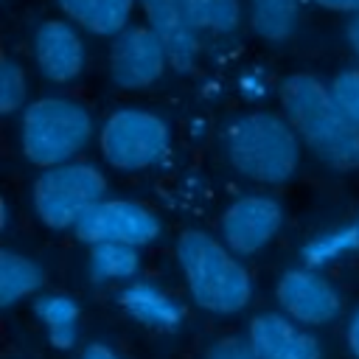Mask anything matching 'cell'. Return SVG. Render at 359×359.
<instances>
[{"label": "cell", "instance_id": "obj_26", "mask_svg": "<svg viewBox=\"0 0 359 359\" xmlns=\"http://www.w3.org/2000/svg\"><path fill=\"white\" fill-rule=\"evenodd\" d=\"M328 11H359V0H314Z\"/></svg>", "mask_w": 359, "mask_h": 359}, {"label": "cell", "instance_id": "obj_19", "mask_svg": "<svg viewBox=\"0 0 359 359\" xmlns=\"http://www.w3.org/2000/svg\"><path fill=\"white\" fill-rule=\"evenodd\" d=\"M137 247L121 241H98L90 250V275L95 280H126L137 272Z\"/></svg>", "mask_w": 359, "mask_h": 359}, {"label": "cell", "instance_id": "obj_25", "mask_svg": "<svg viewBox=\"0 0 359 359\" xmlns=\"http://www.w3.org/2000/svg\"><path fill=\"white\" fill-rule=\"evenodd\" d=\"M81 359H121V356H118L112 348H107V345H101V342H93V345L84 348Z\"/></svg>", "mask_w": 359, "mask_h": 359}, {"label": "cell", "instance_id": "obj_6", "mask_svg": "<svg viewBox=\"0 0 359 359\" xmlns=\"http://www.w3.org/2000/svg\"><path fill=\"white\" fill-rule=\"evenodd\" d=\"M101 154L112 168L121 171H140L157 165L171 143L168 126L160 115L149 109H118L107 118L98 135Z\"/></svg>", "mask_w": 359, "mask_h": 359}, {"label": "cell", "instance_id": "obj_28", "mask_svg": "<svg viewBox=\"0 0 359 359\" xmlns=\"http://www.w3.org/2000/svg\"><path fill=\"white\" fill-rule=\"evenodd\" d=\"M348 348H351V353L359 359V311L353 314V320H351V325H348Z\"/></svg>", "mask_w": 359, "mask_h": 359}, {"label": "cell", "instance_id": "obj_9", "mask_svg": "<svg viewBox=\"0 0 359 359\" xmlns=\"http://www.w3.org/2000/svg\"><path fill=\"white\" fill-rule=\"evenodd\" d=\"M280 224H283V208L278 205V199L264 194H250L236 199L224 210L222 236L236 255H252L261 252L278 236Z\"/></svg>", "mask_w": 359, "mask_h": 359}, {"label": "cell", "instance_id": "obj_1", "mask_svg": "<svg viewBox=\"0 0 359 359\" xmlns=\"http://www.w3.org/2000/svg\"><path fill=\"white\" fill-rule=\"evenodd\" d=\"M280 104L283 118L317 160L337 171L359 168V126L345 115L331 87L309 73H297L280 84Z\"/></svg>", "mask_w": 359, "mask_h": 359}, {"label": "cell", "instance_id": "obj_13", "mask_svg": "<svg viewBox=\"0 0 359 359\" xmlns=\"http://www.w3.org/2000/svg\"><path fill=\"white\" fill-rule=\"evenodd\" d=\"M149 28L160 36L168 62L177 70H188L199 53V36L185 17L182 0H140Z\"/></svg>", "mask_w": 359, "mask_h": 359}, {"label": "cell", "instance_id": "obj_5", "mask_svg": "<svg viewBox=\"0 0 359 359\" xmlns=\"http://www.w3.org/2000/svg\"><path fill=\"white\" fill-rule=\"evenodd\" d=\"M107 180L90 163H62L45 168L34 182V210L53 227H76V222L104 199Z\"/></svg>", "mask_w": 359, "mask_h": 359}, {"label": "cell", "instance_id": "obj_16", "mask_svg": "<svg viewBox=\"0 0 359 359\" xmlns=\"http://www.w3.org/2000/svg\"><path fill=\"white\" fill-rule=\"evenodd\" d=\"M34 314L48 331V342L56 351H70L79 337V306L67 294H42L34 300Z\"/></svg>", "mask_w": 359, "mask_h": 359}, {"label": "cell", "instance_id": "obj_14", "mask_svg": "<svg viewBox=\"0 0 359 359\" xmlns=\"http://www.w3.org/2000/svg\"><path fill=\"white\" fill-rule=\"evenodd\" d=\"M121 306L132 320L154 331H177L182 325V309L163 289L143 280L129 283L121 292Z\"/></svg>", "mask_w": 359, "mask_h": 359}, {"label": "cell", "instance_id": "obj_4", "mask_svg": "<svg viewBox=\"0 0 359 359\" xmlns=\"http://www.w3.org/2000/svg\"><path fill=\"white\" fill-rule=\"evenodd\" d=\"M93 135L90 112L65 95H48L25 107L22 112V151L34 165L53 168L70 163Z\"/></svg>", "mask_w": 359, "mask_h": 359}, {"label": "cell", "instance_id": "obj_20", "mask_svg": "<svg viewBox=\"0 0 359 359\" xmlns=\"http://www.w3.org/2000/svg\"><path fill=\"white\" fill-rule=\"evenodd\" d=\"M182 8L196 34L199 31L233 34L241 22L238 0H182Z\"/></svg>", "mask_w": 359, "mask_h": 359}, {"label": "cell", "instance_id": "obj_18", "mask_svg": "<svg viewBox=\"0 0 359 359\" xmlns=\"http://www.w3.org/2000/svg\"><path fill=\"white\" fill-rule=\"evenodd\" d=\"M252 31L266 42H283L297 28V0H250Z\"/></svg>", "mask_w": 359, "mask_h": 359}, {"label": "cell", "instance_id": "obj_17", "mask_svg": "<svg viewBox=\"0 0 359 359\" xmlns=\"http://www.w3.org/2000/svg\"><path fill=\"white\" fill-rule=\"evenodd\" d=\"M42 286V269L11 250L0 252V306H14L17 300L34 294Z\"/></svg>", "mask_w": 359, "mask_h": 359}, {"label": "cell", "instance_id": "obj_15", "mask_svg": "<svg viewBox=\"0 0 359 359\" xmlns=\"http://www.w3.org/2000/svg\"><path fill=\"white\" fill-rule=\"evenodd\" d=\"M59 8L81 28L112 36L129 25L135 0H59Z\"/></svg>", "mask_w": 359, "mask_h": 359}, {"label": "cell", "instance_id": "obj_7", "mask_svg": "<svg viewBox=\"0 0 359 359\" xmlns=\"http://www.w3.org/2000/svg\"><path fill=\"white\" fill-rule=\"evenodd\" d=\"M73 230L87 244L121 241V244L143 247L160 236V219L140 202L101 199L76 222Z\"/></svg>", "mask_w": 359, "mask_h": 359}, {"label": "cell", "instance_id": "obj_12", "mask_svg": "<svg viewBox=\"0 0 359 359\" xmlns=\"http://www.w3.org/2000/svg\"><path fill=\"white\" fill-rule=\"evenodd\" d=\"M34 56L48 81L67 84L84 67V42L70 22L45 20L34 34Z\"/></svg>", "mask_w": 359, "mask_h": 359}, {"label": "cell", "instance_id": "obj_2", "mask_svg": "<svg viewBox=\"0 0 359 359\" xmlns=\"http://www.w3.org/2000/svg\"><path fill=\"white\" fill-rule=\"evenodd\" d=\"M177 261L194 303L205 311L236 314L250 303V272L238 258H233V250L213 236L202 230H185L177 241Z\"/></svg>", "mask_w": 359, "mask_h": 359}, {"label": "cell", "instance_id": "obj_23", "mask_svg": "<svg viewBox=\"0 0 359 359\" xmlns=\"http://www.w3.org/2000/svg\"><path fill=\"white\" fill-rule=\"evenodd\" d=\"M331 93L339 101V107L345 109V115L359 126V67L353 70H342L334 81H331Z\"/></svg>", "mask_w": 359, "mask_h": 359}, {"label": "cell", "instance_id": "obj_10", "mask_svg": "<svg viewBox=\"0 0 359 359\" xmlns=\"http://www.w3.org/2000/svg\"><path fill=\"white\" fill-rule=\"evenodd\" d=\"M278 303L283 314L303 325H325L339 314V292L311 266L280 275Z\"/></svg>", "mask_w": 359, "mask_h": 359}, {"label": "cell", "instance_id": "obj_11", "mask_svg": "<svg viewBox=\"0 0 359 359\" xmlns=\"http://www.w3.org/2000/svg\"><path fill=\"white\" fill-rule=\"evenodd\" d=\"M250 348L255 359H323L314 334L303 331L297 320L278 311H264L250 323Z\"/></svg>", "mask_w": 359, "mask_h": 359}, {"label": "cell", "instance_id": "obj_8", "mask_svg": "<svg viewBox=\"0 0 359 359\" xmlns=\"http://www.w3.org/2000/svg\"><path fill=\"white\" fill-rule=\"evenodd\" d=\"M165 62L168 53L160 36L149 25H135L115 34L109 53V76L123 90H143L160 79Z\"/></svg>", "mask_w": 359, "mask_h": 359}, {"label": "cell", "instance_id": "obj_22", "mask_svg": "<svg viewBox=\"0 0 359 359\" xmlns=\"http://www.w3.org/2000/svg\"><path fill=\"white\" fill-rule=\"evenodd\" d=\"M25 70L14 59H3L0 65V112L11 115L25 101Z\"/></svg>", "mask_w": 359, "mask_h": 359}, {"label": "cell", "instance_id": "obj_27", "mask_svg": "<svg viewBox=\"0 0 359 359\" xmlns=\"http://www.w3.org/2000/svg\"><path fill=\"white\" fill-rule=\"evenodd\" d=\"M345 34H348V45H351V50H353V56L359 59V11L351 17V22H348V28H345Z\"/></svg>", "mask_w": 359, "mask_h": 359}, {"label": "cell", "instance_id": "obj_3", "mask_svg": "<svg viewBox=\"0 0 359 359\" xmlns=\"http://www.w3.org/2000/svg\"><path fill=\"white\" fill-rule=\"evenodd\" d=\"M224 151L241 177L261 185H283L297 171L300 137L286 118L250 112L230 123Z\"/></svg>", "mask_w": 359, "mask_h": 359}, {"label": "cell", "instance_id": "obj_21", "mask_svg": "<svg viewBox=\"0 0 359 359\" xmlns=\"http://www.w3.org/2000/svg\"><path fill=\"white\" fill-rule=\"evenodd\" d=\"M353 250H359V224H345V227H337V230H328V233L311 238L303 247V261H306V266L317 269V266L345 258Z\"/></svg>", "mask_w": 359, "mask_h": 359}, {"label": "cell", "instance_id": "obj_24", "mask_svg": "<svg viewBox=\"0 0 359 359\" xmlns=\"http://www.w3.org/2000/svg\"><path fill=\"white\" fill-rule=\"evenodd\" d=\"M205 359H255V353H252L250 342L227 337V339H219L216 345H210Z\"/></svg>", "mask_w": 359, "mask_h": 359}]
</instances>
